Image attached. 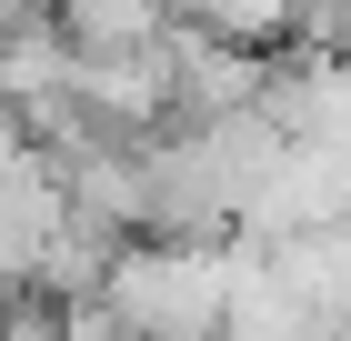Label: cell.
<instances>
[{"instance_id": "6da1fadb", "label": "cell", "mask_w": 351, "mask_h": 341, "mask_svg": "<svg viewBox=\"0 0 351 341\" xmlns=\"http://www.w3.org/2000/svg\"><path fill=\"white\" fill-rule=\"evenodd\" d=\"M221 301H231L221 241H141L101 271V311L121 321V341H221Z\"/></svg>"}, {"instance_id": "7a4b0ae2", "label": "cell", "mask_w": 351, "mask_h": 341, "mask_svg": "<svg viewBox=\"0 0 351 341\" xmlns=\"http://www.w3.org/2000/svg\"><path fill=\"white\" fill-rule=\"evenodd\" d=\"M261 251H271V271H281V291L301 311L322 321L331 341H351V221H311V231L261 241Z\"/></svg>"}, {"instance_id": "3957f363", "label": "cell", "mask_w": 351, "mask_h": 341, "mask_svg": "<svg viewBox=\"0 0 351 341\" xmlns=\"http://www.w3.org/2000/svg\"><path fill=\"white\" fill-rule=\"evenodd\" d=\"M0 341H60V321H51V311H10V321H0Z\"/></svg>"}]
</instances>
